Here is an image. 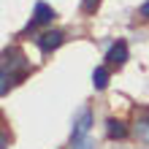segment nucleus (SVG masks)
I'll return each mask as SVG.
<instances>
[{
    "label": "nucleus",
    "mask_w": 149,
    "mask_h": 149,
    "mask_svg": "<svg viewBox=\"0 0 149 149\" xmlns=\"http://www.w3.org/2000/svg\"><path fill=\"white\" fill-rule=\"evenodd\" d=\"M92 84H95V90H106V84H109V71H106V68H95Z\"/></svg>",
    "instance_id": "5"
},
{
    "label": "nucleus",
    "mask_w": 149,
    "mask_h": 149,
    "mask_svg": "<svg viewBox=\"0 0 149 149\" xmlns=\"http://www.w3.org/2000/svg\"><path fill=\"white\" fill-rule=\"evenodd\" d=\"M141 16H144V19H149V0L141 6Z\"/></svg>",
    "instance_id": "10"
},
{
    "label": "nucleus",
    "mask_w": 149,
    "mask_h": 149,
    "mask_svg": "<svg viewBox=\"0 0 149 149\" xmlns=\"http://www.w3.org/2000/svg\"><path fill=\"white\" fill-rule=\"evenodd\" d=\"M90 127H92V114H90V111H81V114H79V119L73 122V133H71V138H73V141H76V138H87Z\"/></svg>",
    "instance_id": "2"
},
{
    "label": "nucleus",
    "mask_w": 149,
    "mask_h": 149,
    "mask_svg": "<svg viewBox=\"0 0 149 149\" xmlns=\"http://www.w3.org/2000/svg\"><path fill=\"white\" fill-rule=\"evenodd\" d=\"M133 130H136V136L141 138V141H146V144H149V119H138Z\"/></svg>",
    "instance_id": "7"
},
{
    "label": "nucleus",
    "mask_w": 149,
    "mask_h": 149,
    "mask_svg": "<svg viewBox=\"0 0 149 149\" xmlns=\"http://www.w3.org/2000/svg\"><path fill=\"white\" fill-rule=\"evenodd\" d=\"M98 3H100V0H84V3H81V8H84L87 14H92L95 8H98Z\"/></svg>",
    "instance_id": "9"
},
{
    "label": "nucleus",
    "mask_w": 149,
    "mask_h": 149,
    "mask_svg": "<svg viewBox=\"0 0 149 149\" xmlns=\"http://www.w3.org/2000/svg\"><path fill=\"white\" fill-rule=\"evenodd\" d=\"M71 149H95V141H92L90 136H87V138H76Z\"/></svg>",
    "instance_id": "8"
},
{
    "label": "nucleus",
    "mask_w": 149,
    "mask_h": 149,
    "mask_svg": "<svg viewBox=\"0 0 149 149\" xmlns=\"http://www.w3.org/2000/svg\"><path fill=\"white\" fill-rule=\"evenodd\" d=\"M63 41H65V36L60 30H49V33H43V36H38V49L41 52H52V49H57Z\"/></svg>",
    "instance_id": "1"
},
{
    "label": "nucleus",
    "mask_w": 149,
    "mask_h": 149,
    "mask_svg": "<svg viewBox=\"0 0 149 149\" xmlns=\"http://www.w3.org/2000/svg\"><path fill=\"white\" fill-rule=\"evenodd\" d=\"M125 60H127V46H125V41H117L114 46L109 49V54H106V63L109 65H125Z\"/></svg>",
    "instance_id": "3"
},
{
    "label": "nucleus",
    "mask_w": 149,
    "mask_h": 149,
    "mask_svg": "<svg viewBox=\"0 0 149 149\" xmlns=\"http://www.w3.org/2000/svg\"><path fill=\"white\" fill-rule=\"evenodd\" d=\"M54 16H57V14H54V8H52V6H46V3H36V19H33L36 24H49Z\"/></svg>",
    "instance_id": "4"
},
{
    "label": "nucleus",
    "mask_w": 149,
    "mask_h": 149,
    "mask_svg": "<svg viewBox=\"0 0 149 149\" xmlns=\"http://www.w3.org/2000/svg\"><path fill=\"white\" fill-rule=\"evenodd\" d=\"M106 125H109V136H111V138H122V136H125V133H127V127H125V125H122V122H119V119H109V122H106Z\"/></svg>",
    "instance_id": "6"
}]
</instances>
